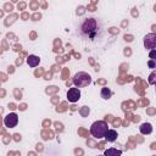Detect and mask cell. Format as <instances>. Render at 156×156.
I'll return each mask as SVG.
<instances>
[{"label":"cell","mask_w":156,"mask_h":156,"mask_svg":"<svg viewBox=\"0 0 156 156\" xmlns=\"http://www.w3.org/2000/svg\"><path fill=\"white\" fill-rule=\"evenodd\" d=\"M100 96L102 98V99H105V100H108L111 96H112V91H111V89L110 88H102L101 89V93H100Z\"/></svg>","instance_id":"8fae6325"},{"label":"cell","mask_w":156,"mask_h":156,"mask_svg":"<svg viewBox=\"0 0 156 156\" xmlns=\"http://www.w3.org/2000/svg\"><path fill=\"white\" fill-rule=\"evenodd\" d=\"M80 99V90L78 88H69L67 91V100L69 102H77Z\"/></svg>","instance_id":"8992f818"},{"label":"cell","mask_w":156,"mask_h":156,"mask_svg":"<svg viewBox=\"0 0 156 156\" xmlns=\"http://www.w3.org/2000/svg\"><path fill=\"white\" fill-rule=\"evenodd\" d=\"M98 156H104V155H98Z\"/></svg>","instance_id":"9a60e30c"},{"label":"cell","mask_w":156,"mask_h":156,"mask_svg":"<svg viewBox=\"0 0 156 156\" xmlns=\"http://www.w3.org/2000/svg\"><path fill=\"white\" fill-rule=\"evenodd\" d=\"M149 66H150V68H155V62H154V60H150V61H149Z\"/></svg>","instance_id":"4fadbf2b"},{"label":"cell","mask_w":156,"mask_h":156,"mask_svg":"<svg viewBox=\"0 0 156 156\" xmlns=\"http://www.w3.org/2000/svg\"><path fill=\"white\" fill-rule=\"evenodd\" d=\"M117 136H118V134H117V132L115 130V129H108L107 132H106V134H105V140L106 141H108V143H113L116 139H117Z\"/></svg>","instance_id":"52a82bcc"},{"label":"cell","mask_w":156,"mask_h":156,"mask_svg":"<svg viewBox=\"0 0 156 156\" xmlns=\"http://www.w3.org/2000/svg\"><path fill=\"white\" fill-rule=\"evenodd\" d=\"M72 82H73L74 87L78 88V89L79 88H85V87H88L91 83V77L87 72H77L73 76Z\"/></svg>","instance_id":"3957f363"},{"label":"cell","mask_w":156,"mask_h":156,"mask_svg":"<svg viewBox=\"0 0 156 156\" xmlns=\"http://www.w3.org/2000/svg\"><path fill=\"white\" fill-rule=\"evenodd\" d=\"M155 77H156V73H155V72H152V73L150 74V77H149V83H150L151 85L155 84Z\"/></svg>","instance_id":"7c38bea8"},{"label":"cell","mask_w":156,"mask_h":156,"mask_svg":"<svg viewBox=\"0 0 156 156\" xmlns=\"http://www.w3.org/2000/svg\"><path fill=\"white\" fill-rule=\"evenodd\" d=\"M40 63V58L37 55H29L27 57V65L29 67H37Z\"/></svg>","instance_id":"ba28073f"},{"label":"cell","mask_w":156,"mask_h":156,"mask_svg":"<svg viewBox=\"0 0 156 156\" xmlns=\"http://www.w3.org/2000/svg\"><path fill=\"white\" fill-rule=\"evenodd\" d=\"M18 123V116L15 112H10L4 117V124L7 128H15Z\"/></svg>","instance_id":"277c9868"},{"label":"cell","mask_w":156,"mask_h":156,"mask_svg":"<svg viewBox=\"0 0 156 156\" xmlns=\"http://www.w3.org/2000/svg\"><path fill=\"white\" fill-rule=\"evenodd\" d=\"M154 56H155V49H154V50H151V52H150V58H151V60H154Z\"/></svg>","instance_id":"5bb4252c"},{"label":"cell","mask_w":156,"mask_h":156,"mask_svg":"<svg viewBox=\"0 0 156 156\" xmlns=\"http://www.w3.org/2000/svg\"><path fill=\"white\" fill-rule=\"evenodd\" d=\"M139 129H140V133L144 134V135L152 133V126H151V123H146V122H145V123H143V124L139 127Z\"/></svg>","instance_id":"30bf717a"},{"label":"cell","mask_w":156,"mask_h":156,"mask_svg":"<svg viewBox=\"0 0 156 156\" xmlns=\"http://www.w3.org/2000/svg\"><path fill=\"white\" fill-rule=\"evenodd\" d=\"M107 130H108V126L105 121H95L90 127V134L96 139L104 138Z\"/></svg>","instance_id":"7a4b0ae2"},{"label":"cell","mask_w":156,"mask_h":156,"mask_svg":"<svg viewBox=\"0 0 156 156\" xmlns=\"http://www.w3.org/2000/svg\"><path fill=\"white\" fill-rule=\"evenodd\" d=\"M104 156H122V150L116 147H108L105 150Z\"/></svg>","instance_id":"9c48e42d"},{"label":"cell","mask_w":156,"mask_h":156,"mask_svg":"<svg viewBox=\"0 0 156 156\" xmlns=\"http://www.w3.org/2000/svg\"><path fill=\"white\" fill-rule=\"evenodd\" d=\"M98 29H99V24H98V21L95 18H87L80 26L82 34L87 38H90V39H93L96 35Z\"/></svg>","instance_id":"6da1fadb"},{"label":"cell","mask_w":156,"mask_h":156,"mask_svg":"<svg viewBox=\"0 0 156 156\" xmlns=\"http://www.w3.org/2000/svg\"><path fill=\"white\" fill-rule=\"evenodd\" d=\"M144 46L147 50H154L156 48V34L155 33H149L144 38Z\"/></svg>","instance_id":"5b68a950"}]
</instances>
